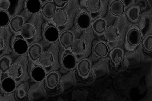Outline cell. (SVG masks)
<instances>
[{
  "instance_id": "obj_29",
  "label": "cell",
  "mask_w": 152,
  "mask_h": 101,
  "mask_svg": "<svg viewBox=\"0 0 152 101\" xmlns=\"http://www.w3.org/2000/svg\"><path fill=\"white\" fill-rule=\"evenodd\" d=\"M11 18L7 11L0 10V27L4 28L10 23Z\"/></svg>"
},
{
  "instance_id": "obj_14",
  "label": "cell",
  "mask_w": 152,
  "mask_h": 101,
  "mask_svg": "<svg viewBox=\"0 0 152 101\" xmlns=\"http://www.w3.org/2000/svg\"><path fill=\"white\" fill-rule=\"evenodd\" d=\"M25 19L22 16L17 15L11 19L9 26L11 30L14 33L20 32L24 25H25Z\"/></svg>"
},
{
  "instance_id": "obj_23",
  "label": "cell",
  "mask_w": 152,
  "mask_h": 101,
  "mask_svg": "<svg viewBox=\"0 0 152 101\" xmlns=\"http://www.w3.org/2000/svg\"><path fill=\"white\" fill-rule=\"evenodd\" d=\"M92 27L96 34H101L104 33L107 27L106 20L103 18H99L92 23Z\"/></svg>"
},
{
  "instance_id": "obj_8",
  "label": "cell",
  "mask_w": 152,
  "mask_h": 101,
  "mask_svg": "<svg viewBox=\"0 0 152 101\" xmlns=\"http://www.w3.org/2000/svg\"><path fill=\"white\" fill-rule=\"evenodd\" d=\"M142 40V36L140 31L136 28L130 30L126 35L128 43L133 46L139 45Z\"/></svg>"
},
{
  "instance_id": "obj_33",
  "label": "cell",
  "mask_w": 152,
  "mask_h": 101,
  "mask_svg": "<svg viewBox=\"0 0 152 101\" xmlns=\"http://www.w3.org/2000/svg\"><path fill=\"white\" fill-rule=\"evenodd\" d=\"M5 46V42L4 39L2 37H0V50H2L4 49Z\"/></svg>"
},
{
  "instance_id": "obj_32",
  "label": "cell",
  "mask_w": 152,
  "mask_h": 101,
  "mask_svg": "<svg viewBox=\"0 0 152 101\" xmlns=\"http://www.w3.org/2000/svg\"><path fill=\"white\" fill-rule=\"evenodd\" d=\"M70 1H61V0H53V2L55 3L56 7L61 8L64 7L70 2Z\"/></svg>"
},
{
  "instance_id": "obj_1",
  "label": "cell",
  "mask_w": 152,
  "mask_h": 101,
  "mask_svg": "<svg viewBox=\"0 0 152 101\" xmlns=\"http://www.w3.org/2000/svg\"><path fill=\"white\" fill-rule=\"evenodd\" d=\"M12 48L15 53L18 55L25 54L28 51L29 46L27 41L21 35L15 36Z\"/></svg>"
},
{
  "instance_id": "obj_25",
  "label": "cell",
  "mask_w": 152,
  "mask_h": 101,
  "mask_svg": "<svg viewBox=\"0 0 152 101\" xmlns=\"http://www.w3.org/2000/svg\"><path fill=\"white\" fill-rule=\"evenodd\" d=\"M110 58L114 64H118L121 62L124 57V51L121 48L116 47L110 52Z\"/></svg>"
},
{
  "instance_id": "obj_6",
  "label": "cell",
  "mask_w": 152,
  "mask_h": 101,
  "mask_svg": "<svg viewBox=\"0 0 152 101\" xmlns=\"http://www.w3.org/2000/svg\"><path fill=\"white\" fill-rule=\"evenodd\" d=\"M78 74L83 78L88 76L92 69V64L88 59L84 58L77 63V66Z\"/></svg>"
},
{
  "instance_id": "obj_15",
  "label": "cell",
  "mask_w": 152,
  "mask_h": 101,
  "mask_svg": "<svg viewBox=\"0 0 152 101\" xmlns=\"http://www.w3.org/2000/svg\"><path fill=\"white\" fill-rule=\"evenodd\" d=\"M27 52L31 60L35 61L39 59L42 53V46L37 42L33 43L29 47Z\"/></svg>"
},
{
  "instance_id": "obj_13",
  "label": "cell",
  "mask_w": 152,
  "mask_h": 101,
  "mask_svg": "<svg viewBox=\"0 0 152 101\" xmlns=\"http://www.w3.org/2000/svg\"><path fill=\"white\" fill-rule=\"evenodd\" d=\"M42 4L40 0H27L25 8L28 12L33 15L37 14L41 11Z\"/></svg>"
},
{
  "instance_id": "obj_3",
  "label": "cell",
  "mask_w": 152,
  "mask_h": 101,
  "mask_svg": "<svg viewBox=\"0 0 152 101\" xmlns=\"http://www.w3.org/2000/svg\"><path fill=\"white\" fill-rule=\"evenodd\" d=\"M60 36L59 30L53 24H48L44 30V37L45 40L49 43L56 42L59 39Z\"/></svg>"
},
{
  "instance_id": "obj_30",
  "label": "cell",
  "mask_w": 152,
  "mask_h": 101,
  "mask_svg": "<svg viewBox=\"0 0 152 101\" xmlns=\"http://www.w3.org/2000/svg\"><path fill=\"white\" fill-rule=\"evenodd\" d=\"M143 45L145 49L148 51L152 50V35L149 34L143 40Z\"/></svg>"
},
{
  "instance_id": "obj_22",
  "label": "cell",
  "mask_w": 152,
  "mask_h": 101,
  "mask_svg": "<svg viewBox=\"0 0 152 101\" xmlns=\"http://www.w3.org/2000/svg\"><path fill=\"white\" fill-rule=\"evenodd\" d=\"M39 60L42 66L45 67H50L54 62V55L50 52L44 51L41 54Z\"/></svg>"
},
{
  "instance_id": "obj_11",
  "label": "cell",
  "mask_w": 152,
  "mask_h": 101,
  "mask_svg": "<svg viewBox=\"0 0 152 101\" xmlns=\"http://www.w3.org/2000/svg\"><path fill=\"white\" fill-rule=\"evenodd\" d=\"M59 40L62 47L67 49L71 47L75 40L74 34L71 31H66L60 36Z\"/></svg>"
},
{
  "instance_id": "obj_26",
  "label": "cell",
  "mask_w": 152,
  "mask_h": 101,
  "mask_svg": "<svg viewBox=\"0 0 152 101\" xmlns=\"http://www.w3.org/2000/svg\"><path fill=\"white\" fill-rule=\"evenodd\" d=\"M23 73L22 66L20 64L17 63L12 64L8 71L9 76L14 79L20 78L22 75Z\"/></svg>"
},
{
  "instance_id": "obj_19",
  "label": "cell",
  "mask_w": 152,
  "mask_h": 101,
  "mask_svg": "<svg viewBox=\"0 0 152 101\" xmlns=\"http://www.w3.org/2000/svg\"><path fill=\"white\" fill-rule=\"evenodd\" d=\"M29 88V84L26 81H24L19 84L15 90V96L16 99L20 101L25 99L27 96Z\"/></svg>"
},
{
  "instance_id": "obj_16",
  "label": "cell",
  "mask_w": 152,
  "mask_h": 101,
  "mask_svg": "<svg viewBox=\"0 0 152 101\" xmlns=\"http://www.w3.org/2000/svg\"><path fill=\"white\" fill-rule=\"evenodd\" d=\"M104 38L110 42H115L119 39L120 33L118 28L115 26H110L107 27L104 33Z\"/></svg>"
},
{
  "instance_id": "obj_9",
  "label": "cell",
  "mask_w": 152,
  "mask_h": 101,
  "mask_svg": "<svg viewBox=\"0 0 152 101\" xmlns=\"http://www.w3.org/2000/svg\"><path fill=\"white\" fill-rule=\"evenodd\" d=\"M109 11L113 16L116 17H120L125 13V4L121 1L115 0L110 3L109 6Z\"/></svg>"
},
{
  "instance_id": "obj_21",
  "label": "cell",
  "mask_w": 152,
  "mask_h": 101,
  "mask_svg": "<svg viewBox=\"0 0 152 101\" xmlns=\"http://www.w3.org/2000/svg\"><path fill=\"white\" fill-rule=\"evenodd\" d=\"M72 52L77 54L84 53L87 49V45L83 40L77 39L75 40L71 46Z\"/></svg>"
},
{
  "instance_id": "obj_27",
  "label": "cell",
  "mask_w": 152,
  "mask_h": 101,
  "mask_svg": "<svg viewBox=\"0 0 152 101\" xmlns=\"http://www.w3.org/2000/svg\"><path fill=\"white\" fill-rule=\"evenodd\" d=\"M86 6L90 12L96 13L101 10L102 4L100 0H88L86 1Z\"/></svg>"
},
{
  "instance_id": "obj_10",
  "label": "cell",
  "mask_w": 152,
  "mask_h": 101,
  "mask_svg": "<svg viewBox=\"0 0 152 101\" xmlns=\"http://www.w3.org/2000/svg\"><path fill=\"white\" fill-rule=\"evenodd\" d=\"M31 77L34 81L37 82H42L45 79L47 73L45 70L42 66H36L31 70Z\"/></svg>"
},
{
  "instance_id": "obj_7",
  "label": "cell",
  "mask_w": 152,
  "mask_h": 101,
  "mask_svg": "<svg viewBox=\"0 0 152 101\" xmlns=\"http://www.w3.org/2000/svg\"><path fill=\"white\" fill-rule=\"evenodd\" d=\"M61 75L59 72L56 71H53L48 73L46 77V86L48 89H55L60 81Z\"/></svg>"
},
{
  "instance_id": "obj_31",
  "label": "cell",
  "mask_w": 152,
  "mask_h": 101,
  "mask_svg": "<svg viewBox=\"0 0 152 101\" xmlns=\"http://www.w3.org/2000/svg\"><path fill=\"white\" fill-rule=\"evenodd\" d=\"M0 2H1V4H0L1 10H3L6 11H7L11 4L10 1L8 0H4V1L1 0Z\"/></svg>"
},
{
  "instance_id": "obj_17",
  "label": "cell",
  "mask_w": 152,
  "mask_h": 101,
  "mask_svg": "<svg viewBox=\"0 0 152 101\" xmlns=\"http://www.w3.org/2000/svg\"><path fill=\"white\" fill-rule=\"evenodd\" d=\"M54 23L58 26H63L67 23L69 16L64 10H59L56 11L53 17Z\"/></svg>"
},
{
  "instance_id": "obj_18",
  "label": "cell",
  "mask_w": 152,
  "mask_h": 101,
  "mask_svg": "<svg viewBox=\"0 0 152 101\" xmlns=\"http://www.w3.org/2000/svg\"><path fill=\"white\" fill-rule=\"evenodd\" d=\"M141 8L140 6L133 4L130 6L126 11L128 19L131 22H135L140 17Z\"/></svg>"
},
{
  "instance_id": "obj_12",
  "label": "cell",
  "mask_w": 152,
  "mask_h": 101,
  "mask_svg": "<svg viewBox=\"0 0 152 101\" xmlns=\"http://www.w3.org/2000/svg\"><path fill=\"white\" fill-rule=\"evenodd\" d=\"M41 12L47 19L53 18L56 11V7L53 1H48L42 4Z\"/></svg>"
},
{
  "instance_id": "obj_28",
  "label": "cell",
  "mask_w": 152,
  "mask_h": 101,
  "mask_svg": "<svg viewBox=\"0 0 152 101\" xmlns=\"http://www.w3.org/2000/svg\"><path fill=\"white\" fill-rule=\"evenodd\" d=\"M12 65V60L9 56H4L0 59V70L2 73L8 72L9 68Z\"/></svg>"
},
{
  "instance_id": "obj_20",
  "label": "cell",
  "mask_w": 152,
  "mask_h": 101,
  "mask_svg": "<svg viewBox=\"0 0 152 101\" xmlns=\"http://www.w3.org/2000/svg\"><path fill=\"white\" fill-rule=\"evenodd\" d=\"M21 35L25 39H29L34 37L36 34L35 26L31 23L25 24L20 31Z\"/></svg>"
},
{
  "instance_id": "obj_5",
  "label": "cell",
  "mask_w": 152,
  "mask_h": 101,
  "mask_svg": "<svg viewBox=\"0 0 152 101\" xmlns=\"http://www.w3.org/2000/svg\"><path fill=\"white\" fill-rule=\"evenodd\" d=\"M1 87L2 90L9 94L13 92L17 88V83L15 79L10 76H4L3 78H1Z\"/></svg>"
},
{
  "instance_id": "obj_24",
  "label": "cell",
  "mask_w": 152,
  "mask_h": 101,
  "mask_svg": "<svg viewBox=\"0 0 152 101\" xmlns=\"http://www.w3.org/2000/svg\"><path fill=\"white\" fill-rule=\"evenodd\" d=\"M93 51L94 54L100 58L106 57L109 52V49L106 44L102 42L96 43L94 47Z\"/></svg>"
},
{
  "instance_id": "obj_4",
  "label": "cell",
  "mask_w": 152,
  "mask_h": 101,
  "mask_svg": "<svg viewBox=\"0 0 152 101\" xmlns=\"http://www.w3.org/2000/svg\"><path fill=\"white\" fill-rule=\"evenodd\" d=\"M76 23L77 27L80 29L82 30L88 29L92 26L91 17L88 13L82 12L77 17Z\"/></svg>"
},
{
  "instance_id": "obj_2",
  "label": "cell",
  "mask_w": 152,
  "mask_h": 101,
  "mask_svg": "<svg viewBox=\"0 0 152 101\" xmlns=\"http://www.w3.org/2000/svg\"><path fill=\"white\" fill-rule=\"evenodd\" d=\"M61 64L65 69L71 70L77 66V60L73 53L69 50H66L62 55Z\"/></svg>"
}]
</instances>
